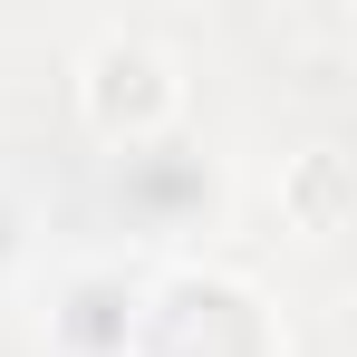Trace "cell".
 <instances>
[{
    "label": "cell",
    "instance_id": "6da1fadb",
    "mask_svg": "<svg viewBox=\"0 0 357 357\" xmlns=\"http://www.w3.org/2000/svg\"><path fill=\"white\" fill-rule=\"evenodd\" d=\"M107 213L135 241V261H203V241L232 222V165L193 126L126 145V155H107Z\"/></svg>",
    "mask_w": 357,
    "mask_h": 357
},
{
    "label": "cell",
    "instance_id": "7a4b0ae2",
    "mask_svg": "<svg viewBox=\"0 0 357 357\" xmlns=\"http://www.w3.org/2000/svg\"><path fill=\"white\" fill-rule=\"evenodd\" d=\"M135 357H290V319L232 261H155L135 309Z\"/></svg>",
    "mask_w": 357,
    "mask_h": 357
},
{
    "label": "cell",
    "instance_id": "3957f363",
    "mask_svg": "<svg viewBox=\"0 0 357 357\" xmlns=\"http://www.w3.org/2000/svg\"><path fill=\"white\" fill-rule=\"evenodd\" d=\"M68 107L77 126L126 155V145H155V135H183L193 126V68L155 39V29H97L77 59H68Z\"/></svg>",
    "mask_w": 357,
    "mask_h": 357
},
{
    "label": "cell",
    "instance_id": "277c9868",
    "mask_svg": "<svg viewBox=\"0 0 357 357\" xmlns=\"http://www.w3.org/2000/svg\"><path fill=\"white\" fill-rule=\"evenodd\" d=\"M135 251H68L39 280V348L49 357H135V309H145Z\"/></svg>",
    "mask_w": 357,
    "mask_h": 357
},
{
    "label": "cell",
    "instance_id": "5b68a950",
    "mask_svg": "<svg viewBox=\"0 0 357 357\" xmlns=\"http://www.w3.org/2000/svg\"><path fill=\"white\" fill-rule=\"evenodd\" d=\"M271 203H280V232L290 241H338L357 213V174L338 145H290L280 174H271Z\"/></svg>",
    "mask_w": 357,
    "mask_h": 357
},
{
    "label": "cell",
    "instance_id": "8992f818",
    "mask_svg": "<svg viewBox=\"0 0 357 357\" xmlns=\"http://www.w3.org/2000/svg\"><path fill=\"white\" fill-rule=\"evenodd\" d=\"M39 251H49V232H39V203H29L20 183L0 174V290H20V280L39 271Z\"/></svg>",
    "mask_w": 357,
    "mask_h": 357
}]
</instances>
